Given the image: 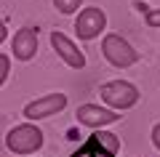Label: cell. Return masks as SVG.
I'll return each instance as SVG.
<instances>
[{"instance_id": "1", "label": "cell", "mask_w": 160, "mask_h": 157, "mask_svg": "<svg viewBox=\"0 0 160 157\" xmlns=\"http://www.w3.org/2000/svg\"><path fill=\"white\" fill-rule=\"evenodd\" d=\"M99 93H102V101L115 112H126L139 101V88L128 80H109L99 88Z\"/></svg>"}, {"instance_id": "2", "label": "cell", "mask_w": 160, "mask_h": 157, "mask_svg": "<svg viewBox=\"0 0 160 157\" xmlns=\"http://www.w3.org/2000/svg\"><path fill=\"white\" fill-rule=\"evenodd\" d=\"M6 146L13 155H35L43 146V130L32 123H22L6 133Z\"/></svg>"}, {"instance_id": "3", "label": "cell", "mask_w": 160, "mask_h": 157, "mask_svg": "<svg viewBox=\"0 0 160 157\" xmlns=\"http://www.w3.org/2000/svg\"><path fill=\"white\" fill-rule=\"evenodd\" d=\"M102 53L112 67L118 69H126V67H133L139 61V51H133V45L128 40H123L120 35H104L102 40Z\"/></svg>"}, {"instance_id": "4", "label": "cell", "mask_w": 160, "mask_h": 157, "mask_svg": "<svg viewBox=\"0 0 160 157\" xmlns=\"http://www.w3.org/2000/svg\"><path fill=\"white\" fill-rule=\"evenodd\" d=\"M64 107H67V96L64 93H59V91L56 93H46V96L29 101L27 107H24V117L29 123H38V120H46L51 115H59Z\"/></svg>"}, {"instance_id": "5", "label": "cell", "mask_w": 160, "mask_h": 157, "mask_svg": "<svg viewBox=\"0 0 160 157\" xmlns=\"http://www.w3.org/2000/svg\"><path fill=\"white\" fill-rule=\"evenodd\" d=\"M75 117H78L80 125H88V128H104V125L118 123L123 115H118L115 109L99 107V104H80V107L75 109Z\"/></svg>"}, {"instance_id": "6", "label": "cell", "mask_w": 160, "mask_h": 157, "mask_svg": "<svg viewBox=\"0 0 160 157\" xmlns=\"http://www.w3.org/2000/svg\"><path fill=\"white\" fill-rule=\"evenodd\" d=\"M107 27V16H104L102 8H83L78 13V22H75V32L80 40H93L104 32Z\"/></svg>"}, {"instance_id": "7", "label": "cell", "mask_w": 160, "mask_h": 157, "mask_svg": "<svg viewBox=\"0 0 160 157\" xmlns=\"http://www.w3.org/2000/svg\"><path fill=\"white\" fill-rule=\"evenodd\" d=\"M120 152V139L115 133H107V130H99L88 139V144L78 152L75 157H83V155H91V157H118Z\"/></svg>"}, {"instance_id": "8", "label": "cell", "mask_w": 160, "mask_h": 157, "mask_svg": "<svg viewBox=\"0 0 160 157\" xmlns=\"http://www.w3.org/2000/svg\"><path fill=\"white\" fill-rule=\"evenodd\" d=\"M51 45H53V51L59 53V59H62L67 67H72V69H83V67H86L83 51H80L64 32H56V29H53V32H51Z\"/></svg>"}, {"instance_id": "9", "label": "cell", "mask_w": 160, "mask_h": 157, "mask_svg": "<svg viewBox=\"0 0 160 157\" xmlns=\"http://www.w3.org/2000/svg\"><path fill=\"white\" fill-rule=\"evenodd\" d=\"M11 51H13V59H19V61H29V59H35V53H38V29L22 27L16 35H13Z\"/></svg>"}, {"instance_id": "10", "label": "cell", "mask_w": 160, "mask_h": 157, "mask_svg": "<svg viewBox=\"0 0 160 157\" xmlns=\"http://www.w3.org/2000/svg\"><path fill=\"white\" fill-rule=\"evenodd\" d=\"M53 6H56V11H59V13L69 16V13H75L80 6H83V0H53Z\"/></svg>"}, {"instance_id": "11", "label": "cell", "mask_w": 160, "mask_h": 157, "mask_svg": "<svg viewBox=\"0 0 160 157\" xmlns=\"http://www.w3.org/2000/svg\"><path fill=\"white\" fill-rule=\"evenodd\" d=\"M144 22L152 29H160V8H149V11L144 13Z\"/></svg>"}, {"instance_id": "12", "label": "cell", "mask_w": 160, "mask_h": 157, "mask_svg": "<svg viewBox=\"0 0 160 157\" xmlns=\"http://www.w3.org/2000/svg\"><path fill=\"white\" fill-rule=\"evenodd\" d=\"M8 72H11V59L6 53H0V85L8 80Z\"/></svg>"}, {"instance_id": "13", "label": "cell", "mask_w": 160, "mask_h": 157, "mask_svg": "<svg viewBox=\"0 0 160 157\" xmlns=\"http://www.w3.org/2000/svg\"><path fill=\"white\" fill-rule=\"evenodd\" d=\"M152 144H155V146L160 149V123H158V125L152 128Z\"/></svg>"}, {"instance_id": "14", "label": "cell", "mask_w": 160, "mask_h": 157, "mask_svg": "<svg viewBox=\"0 0 160 157\" xmlns=\"http://www.w3.org/2000/svg\"><path fill=\"white\" fill-rule=\"evenodd\" d=\"M6 37H8V27H6V24H0V45H3Z\"/></svg>"}]
</instances>
